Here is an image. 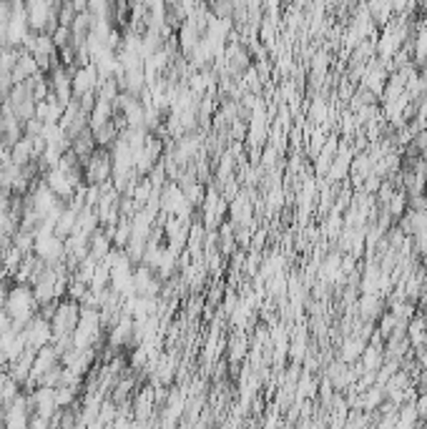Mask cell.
I'll use <instances>...</instances> for the list:
<instances>
[{"label": "cell", "instance_id": "6da1fadb", "mask_svg": "<svg viewBox=\"0 0 427 429\" xmlns=\"http://www.w3.org/2000/svg\"><path fill=\"white\" fill-rule=\"evenodd\" d=\"M201 209H204V221H207L204 226L211 229V226H219L221 221H224V213H227V201H224L219 194H207Z\"/></svg>", "mask_w": 427, "mask_h": 429}]
</instances>
